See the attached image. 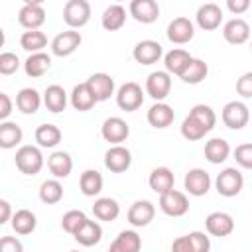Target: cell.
<instances>
[{
	"label": "cell",
	"mask_w": 252,
	"mask_h": 252,
	"mask_svg": "<svg viewBox=\"0 0 252 252\" xmlns=\"http://www.w3.org/2000/svg\"><path fill=\"white\" fill-rule=\"evenodd\" d=\"M14 161L24 175H35L43 167V154L37 146H20L16 150Z\"/></svg>",
	"instance_id": "obj_1"
},
{
	"label": "cell",
	"mask_w": 252,
	"mask_h": 252,
	"mask_svg": "<svg viewBox=\"0 0 252 252\" xmlns=\"http://www.w3.org/2000/svg\"><path fill=\"white\" fill-rule=\"evenodd\" d=\"M91 20V4L87 0H67L63 6V22L69 30L87 26Z\"/></svg>",
	"instance_id": "obj_2"
},
{
	"label": "cell",
	"mask_w": 252,
	"mask_h": 252,
	"mask_svg": "<svg viewBox=\"0 0 252 252\" xmlns=\"http://www.w3.org/2000/svg\"><path fill=\"white\" fill-rule=\"evenodd\" d=\"M217 193L222 197H236L244 187V177L236 167H224L215 179Z\"/></svg>",
	"instance_id": "obj_3"
},
{
	"label": "cell",
	"mask_w": 252,
	"mask_h": 252,
	"mask_svg": "<svg viewBox=\"0 0 252 252\" xmlns=\"http://www.w3.org/2000/svg\"><path fill=\"white\" fill-rule=\"evenodd\" d=\"M116 104L122 110H126V112L138 110L144 104V91H142V87L138 83H134V81H128V83L120 85L118 91H116Z\"/></svg>",
	"instance_id": "obj_4"
},
{
	"label": "cell",
	"mask_w": 252,
	"mask_h": 252,
	"mask_svg": "<svg viewBox=\"0 0 252 252\" xmlns=\"http://www.w3.org/2000/svg\"><path fill=\"white\" fill-rule=\"evenodd\" d=\"M220 118L226 128L230 130H242L250 120V110L242 100H230L222 106Z\"/></svg>",
	"instance_id": "obj_5"
},
{
	"label": "cell",
	"mask_w": 252,
	"mask_h": 252,
	"mask_svg": "<svg viewBox=\"0 0 252 252\" xmlns=\"http://www.w3.org/2000/svg\"><path fill=\"white\" fill-rule=\"evenodd\" d=\"M18 22L22 28H26V32L39 30L45 22V10L41 0H28L18 12Z\"/></svg>",
	"instance_id": "obj_6"
},
{
	"label": "cell",
	"mask_w": 252,
	"mask_h": 252,
	"mask_svg": "<svg viewBox=\"0 0 252 252\" xmlns=\"http://www.w3.org/2000/svg\"><path fill=\"white\" fill-rule=\"evenodd\" d=\"M81 41L83 37L77 30H65L51 39V53L57 57H69L79 49Z\"/></svg>",
	"instance_id": "obj_7"
},
{
	"label": "cell",
	"mask_w": 252,
	"mask_h": 252,
	"mask_svg": "<svg viewBox=\"0 0 252 252\" xmlns=\"http://www.w3.org/2000/svg\"><path fill=\"white\" fill-rule=\"evenodd\" d=\"M100 134L106 142H110L112 146H120L122 142H126V138L130 136V126L124 118L120 116H108L102 126H100Z\"/></svg>",
	"instance_id": "obj_8"
},
{
	"label": "cell",
	"mask_w": 252,
	"mask_h": 252,
	"mask_svg": "<svg viewBox=\"0 0 252 252\" xmlns=\"http://www.w3.org/2000/svg\"><path fill=\"white\" fill-rule=\"evenodd\" d=\"M159 209L167 217H183L189 211V199L183 191L171 189V191L159 195Z\"/></svg>",
	"instance_id": "obj_9"
},
{
	"label": "cell",
	"mask_w": 252,
	"mask_h": 252,
	"mask_svg": "<svg viewBox=\"0 0 252 252\" xmlns=\"http://www.w3.org/2000/svg\"><path fill=\"white\" fill-rule=\"evenodd\" d=\"M183 187L193 197H203L211 189V175L203 167H193L183 177Z\"/></svg>",
	"instance_id": "obj_10"
},
{
	"label": "cell",
	"mask_w": 252,
	"mask_h": 252,
	"mask_svg": "<svg viewBox=\"0 0 252 252\" xmlns=\"http://www.w3.org/2000/svg\"><path fill=\"white\" fill-rule=\"evenodd\" d=\"M195 35V26L189 18L185 16H179V18H173L169 24H167V39L175 45H185L193 39Z\"/></svg>",
	"instance_id": "obj_11"
},
{
	"label": "cell",
	"mask_w": 252,
	"mask_h": 252,
	"mask_svg": "<svg viewBox=\"0 0 252 252\" xmlns=\"http://www.w3.org/2000/svg\"><path fill=\"white\" fill-rule=\"evenodd\" d=\"M146 93L156 100L161 102L171 93V75L167 71H154L146 79Z\"/></svg>",
	"instance_id": "obj_12"
},
{
	"label": "cell",
	"mask_w": 252,
	"mask_h": 252,
	"mask_svg": "<svg viewBox=\"0 0 252 252\" xmlns=\"http://www.w3.org/2000/svg\"><path fill=\"white\" fill-rule=\"evenodd\" d=\"M161 55H163V47L156 39H142L132 49V57L140 65H154L161 59Z\"/></svg>",
	"instance_id": "obj_13"
},
{
	"label": "cell",
	"mask_w": 252,
	"mask_h": 252,
	"mask_svg": "<svg viewBox=\"0 0 252 252\" xmlns=\"http://www.w3.org/2000/svg\"><path fill=\"white\" fill-rule=\"evenodd\" d=\"M132 165V154L126 146H110L104 154V167L112 173H122Z\"/></svg>",
	"instance_id": "obj_14"
},
{
	"label": "cell",
	"mask_w": 252,
	"mask_h": 252,
	"mask_svg": "<svg viewBox=\"0 0 252 252\" xmlns=\"http://www.w3.org/2000/svg\"><path fill=\"white\" fill-rule=\"evenodd\" d=\"M205 228L211 236H228L234 230V219L224 211H215L205 219Z\"/></svg>",
	"instance_id": "obj_15"
},
{
	"label": "cell",
	"mask_w": 252,
	"mask_h": 252,
	"mask_svg": "<svg viewBox=\"0 0 252 252\" xmlns=\"http://www.w3.org/2000/svg\"><path fill=\"white\" fill-rule=\"evenodd\" d=\"M195 20H197V26L205 32H213L220 26L222 22V10L219 4L215 2H207V4H201L197 14H195Z\"/></svg>",
	"instance_id": "obj_16"
},
{
	"label": "cell",
	"mask_w": 252,
	"mask_h": 252,
	"mask_svg": "<svg viewBox=\"0 0 252 252\" xmlns=\"http://www.w3.org/2000/svg\"><path fill=\"white\" fill-rule=\"evenodd\" d=\"M128 12L140 24H154L159 18V6L156 0H132Z\"/></svg>",
	"instance_id": "obj_17"
},
{
	"label": "cell",
	"mask_w": 252,
	"mask_h": 252,
	"mask_svg": "<svg viewBox=\"0 0 252 252\" xmlns=\"http://www.w3.org/2000/svg\"><path fill=\"white\" fill-rule=\"evenodd\" d=\"M156 217V207L154 203L146 201V199H140V201H134L132 207L128 209V222L136 228H142V226H148Z\"/></svg>",
	"instance_id": "obj_18"
},
{
	"label": "cell",
	"mask_w": 252,
	"mask_h": 252,
	"mask_svg": "<svg viewBox=\"0 0 252 252\" xmlns=\"http://www.w3.org/2000/svg\"><path fill=\"white\" fill-rule=\"evenodd\" d=\"M222 37L230 45H242L250 39V26L242 18H232L222 26Z\"/></svg>",
	"instance_id": "obj_19"
},
{
	"label": "cell",
	"mask_w": 252,
	"mask_h": 252,
	"mask_svg": "<svg viewBox=\"0 0 252 252\" xmlns=\"http://www.w3.org/2000/svg\"><path fill=\"white\" fill-rule=\"evenodd\" d=\"M191 61H193V55L187 49H181V47H173L171 51H167L163 55L165 71L169 75H177V77H181L185 73V69L189 67Z\"/></svg>",
	"instance_id": "obj_20"
},
{
	"label": "cell",
	"mask_w": 252,
	"mask_h": 252,
	"mask_svg": "<svg viewBox=\"0 0 252 252\" xmlns=\"http://www.w3.org/2000/svg\"><path fill=\"white\" fill-rule=\"evenodd\" d=\"M87 85H89V89L93 91L96 102L108 100V98L114 94V79H112L108 73H93V75L87 79Z\"/></svg>",
	"instance_id": "obj_21"
},
{
	"label": "cell",
	"mask_w": 252,
	"mask_h": 252,
	"mask_svg": "<svg viewBox=\"0 0 252 252\" xmlns=\"http://www.w3.org/2000/svg\"><path fill=\"white\" fill-rule=\"evenodd\" d=\"M148 183H150V189H152L154 193L163 195V193H167V191L173 189V185H175V175H173V171H171L169 167L161 165V167L152 169V173H150V177H148Z\"/></svg>",
	"instance_id": "obj_22"
},
{
	"label": "cell",
	"mask_w": 252,
	"mask_h": 252,
	"mask_svg": "<svg viewBox=\"0 0 252 252\" xmlns=\"http://www.w3.org/2000/svg\"><path fill=\"white\" fill-rule=\"evenodd\" d=\"M146 118H148L150 126L161 130V128L171 126V122L175 120V112H173V108H171L169 104H165V102H154V104L150 106Z\"/></svg>",
	"instance_id": "obj_23"
},
{
	"label": "cell",
	"mask_w": 252,
	"mask_h": 252,
	"mask_svg": "<svg viewBox=\"0 0 252 252\" xmlns=\"http://www.w3.org/2000/svg\"><path fill=\"white\" fill-rule=\"evenodd\" d=\"M142 238L136 230H122L108 246V252H140Z\"/></svg>",
	"instance_id": "obj_24"
},
{
	"label": "cell",
	"mask_w": 252,
	"mask_h": 252,
	"mask_svg": "<svg viewBox=\"0 0 252 252\" xmlns=\"http://www.w3.org/2000/svg\"><path fill=\"white\" fill-rule=\"evenodd\" d=\"M94 104H96V98H94L93 91L89 89L87 81L73 87V91H71V106H73L75 110L87 112V110H91Z\"/></svg>",
	"instance_id": "obj_25"
},
{
	"label": "cell",
	"mask_w": 252,
	"mask_h": 252,
	"mask_svg": "<svg viewBox=\"0 0 252 252\" xmlns=\"http://www.w3.org/2000/svg\"><path fill=\"white\" fill-rule=\"evenodd\" d=\"M47 169L55 179L69 177V173L73 171V158L67 152H53L47 158Z\"/></svg>",
	"instance_id": "obj_26"
},
{
	"label": "cell",
	"mask_w": 252,
	"mask_h": 252,
	"mask_svg": "<svg viewBox=\"0 0 252 252\" xmlns=\"http://www.w3.org/2000/svg\"><path fill=\"white\" fill-rule=\"evenodd\" d=\"M41 100H43L41 94L32 87H26V89L18 91V94H16V106L24 114H35L41 106Z\"/></svg>",
	"instance_id": "obj_27"
},
{
	"label": "cell",
	"mask_w": 252,
	"mask_h": 252,
	"mask_svg": "<svg viewBox=\"0 0 252 252\" xmlns=\"http://www.w3.org/2000/svg\"><path fill=\"white\" fill-rule=\"evenodd\" d=\"M51 67V57L43 51L39 53H30V57L24 61V71L28 77L32 79H37V77H43Z\"/></svg>",
	"instance_id": "obj_28"
},
{
	"label": "cell",
	"mask_w": 252,
	"mask_h": 252,
	"mask_svg": "<svg viewBox=\"0 0 252 252\" xmlns=\"http://www.w3.org/2000/svg\"><path fill=\"white\" fill-rule=\"evenodd\" d=\"M230 156V144L224 138H211L205 144V159L211 163H222Z\"/></svg>",
	"instance_id": "obj_29"
},
{
	"label": "cell",
	"mask_w": 252,
	"mask_h": 252,
	"mask_svg": "<svg viewBox=\"0 0 252 252\" xmlns=\"http://www.w3.org/2000/svg\"><path fill=\"white\" fill-rule=\"evenodd\" d=\"M73 236H75V240H77L81 246H94V244H98L100 238H102V226H100L96 220L87 219V220L83 222V226H81Z\"/></svg>",
	"instance_id": "obj_30"
},
{
	"label": "cell",
	"mask_w": 252,
	"mask_h": 252,
	"mask_svg": "<svg viewBox=\"0 0 252 252\" xmlns=\"http://www.w3.org/2000/svg\"><path fill=\"white\" fill-rule=\"evenodd\" d=\"M100 24L106 32H116L126 24V8L122 4H110L102 16H100Z\"/></svg>",
	"instance_id": "obj_31"
},
{
	"label": "cell",
	"mask_w": 252,
	"mask_h": 252,
	"mask_svg": "<svg viewBox=\"0 0 252 252\" xmlns=\"http://www.w3.org/2000/svg\"><path fill=\"white\" fill-rule=\"evenodd\" d=\"M43 104L49 112L57 114V112H63L65 106H67V93L61 85H49L43 93Z\"/></svg>",
	"instance_id": "obj_32"
},
{
	"label": "cell",
	"mask_w": 252,
	"mask_h": 252,
	"mask_svg": "<svg viewBox=\"0 0 252 252\" xmlns=\"http://www.w3.org/2000/svg\"><path fill=\"white\" fill-rule=\"evenodd\" d=\"M10 224H12V228H14L16 234L26 236V234H32V232L35 230L37 219H35V215H33L30 209H18V211L14 213Z\"/></svg>",
	"instance_id": "obj_33"
},
{
	"label": "cell",
	"mask_w": 252,
	"mask_h": 252,
	"mask_svg": "<svg viewBox=\"0 0 252 252\" xmlns=\"http://www.w3.org/2000/svg\"><path fill=\"white\" fill-rule=\"evenodd\" d=\"M102 185H104V179L96 169H85L81 173L79 187H81V193L85 197H96L102 191Z\"/></svg>",
	"instance_id": "obj_34"
},
{
	"label": "cell",
	"mask_w": 252,
	"mask_h": 252,
	"mask_svg": "<svg viewBox=\"0 0 252 252\" xmlns=\"http://www.w3.org/2000/svg\"><path fill=\"white\" fill-rule=\"evenodd\" d=\"M93 213L98 220H104V222H112L118 219L120 215V205L110 199V197H98L93 205Z\"/></svg>",
	"instance_id": "obj_35"
},
{
	"label": "cell",
	"mask_w": 252,
	"mask_h": 252,
	"mask_svg": "<svg viewBox=\"0 0 252 252\" xmlns=\"http://www.w3.org/2000/svg\"><path fill=\"white\" fill-rule=\"evenodd\" d=\"M22 138H24V132H22L20 124L10 122V120L0 124V148L12 150L22 142Z\"/></svg>",
	"instance_id": "obj_36"
},
{
	"label": "cell",
	"mask_w": 252,
	"mask_h": 252,
	"mask_svg": "<svg viewBox=\"0 0 252 252\" xmlns=\"http://www.w3.org/2000/svg\"><path fill=\"white\" fill-rule=\"evenodd\" d=\"M33 136H35V142L39 148H55L63 138L59 126H55V124H39L35 128Z\"/></svg>",
	"instance_id": "obj_37"
},
{
	"label": "cell",
	"mask_w": 252,
	"mask_h": 252,
	"mask_svg": "<svg viewBox=\"0 0 252 252\" xmlns=\"http://www.w3.org/2000/svg\"><path fill=\"white\" fill-rule=\"evenodd\" d=\"M47 45V35L39 30H30L20 35V47L30 53H39Z\"/></svg>",
	"instance_id": "obj_38"
},
{
	"label": "cell",
	"mask_w": 252,
	"mask_h": 252,
	"mask_svg": "<svg viewBox=\"0 0 252 252\" xmlns=\"http://www.w3.org/2000/svg\"><path fill=\"white\" fill-rule=\"evenodd\" d=\"M209 75V65L203 61V59H197L193 57V61L189 63V67L185 69V73L179 77L183 83L187 85H199L201 81H205Z\"/></svg>",
	"instance_id": "obj_39"
},
{
	"label": "cell",
	"mask_w": 252,
	"mask_h": 252,
	"mask_svg": "<svg viewBox=\"0 0 252 252\" xmlns=\"http://www.w3.org/2000/svg\"><path fill=\"white\" fill-rule=\"evenodd\" d=\"M39 199L45 205H55L63 199V185L59 183V179H45L39 185Z\"/></svg>",
	"instance_id": "obj_40"
},
{
	"label": "cell",
	"mask_w": 252,
	"mask_h": 252,
	"mask_svg": "<svg viewBox=\"0 0 252 252\" xmlns=\"http://www.w3.org/2000/svg\"><path fill=\"white\" fill-rule=\"evenodd\" d=\"M205 134H209L207 128H205L203 124H199L191 114H187V116L183 118V122H181V136H183L185 140L197 142V140H203Z\"/></svg>",
	"instance_id": "obj_41"
},
{
	"label": "cell",
	"mask_w": 252,
	"mask_h": 252,
	"mask_svg": "<svg viewBox=\"0 0 252 252\" xmlns=\"http://www.w3.org/2000/svg\"><path fill=\"white\" fill-rule=\"evenodd\" d=\"M189 114H191L199 124H203V126L207 128V132H211V130L215 128V124H217V114H215V110H213L209 104H195V106L189 110Z\"/></svg>",
	"instance_id": "obj_42"
},
{
	"label": "cell",
	"mask_w": 252,
	"mask_h": 252,
	"mask_svg": "<svg viewBox=\"0 0 252 252\" xmlns=\"http://www.w3.org/2000/svg\"><path fill=\"white\" fill-rule=\"evenodd\" d=\"M85 220H87V215H85L83 211L73 209V211H67V213L61 217V226H63V230H65V232L75 234V232L83 226V222H85Z\"/></svg>",
	"instance_id": "obj_43"
},
{
	"label": "cell",
	"mask_w": 252,
	"mask_h": 252,
	"mask_svg": "<svg viewBox=\"0 0 252 252\" xmlns=\"http://www.w3.org/2000/svg\"><path fill=\"white\" fill-rule=\"evenodd\" d=\"M236 163L244 169H252V142H246V144H240L234 148L232 152Z\"/></svg>",
	"instance_id": "obj_44"
},
{
	"label": "cell",
	"mask_w": 252,
	"mask_h": 252,
	"mask_svg": "<svg viewBox=\"0 0 252 252\" xmlns=\"http://www.w3.org/2000/svg\"><path fill=\"white\" fill-rule=\"evenodd\" d=\"M18 69H20V59L16 53H12V51L0 53V73L2 75H12Z\"/></svg>",
	"instance_id": "obj_45"
},
{
	"label": "cell",
	"mask_w": 252,
	"mask_h": 252,
	"mask_svg": "<svg viewBox=\"0 0 252 252\" xmlns=\"http://www.w3.org/2000/svg\"><path fill=\"white\" fill-rule=\"evenodd\" d=\"M187 236H189V242H191V246H193V252H209V250H211V240H209V236H207L205 232L193 230V232H189Z\"/></svg>",
	"instance_id": "obj_46"
},
{
	"label": "cell",
	"mask_w": 252,
	"mask_h": 252,
	"mask_svg": "<svg viewBox=\"0 0 252 252\" xmlns=\"http://www.w3.org/2000/svg\"><path fill=\"white\" fill-rule=\"evenodd\" d=\"M236 93L242 98H252V71L240 75V79L236 81Z\"/></svg>",
	"instance_id": "obj_47"
},
{
	"label": "cell",
	"mask_w": 252,
	"mask_h": 252,
	"mask_svg": "<svg viewBox=\"0 0 252 252\" xmlns=\"http://www.w3.org/2000/svg\"><path fill=\"white\" fill-rule=\"evenodd\" d=\"M0 252H24V244L16 236H2L0 238Z\"/></svg>",
	"instance_id": "obj_48"
},
{
	"label": "cell",
	"mask_w": 252,
	"mask_h": 252,
	"mask_svg": "<svg viewBox=\"0 0 252 252\" xmlns=\"http://www.w3.org/2000/svg\"><path fill=\"white\" fill-rule=\"evenodd\" d=\"M12 106H14L12 98H10L6 93H0V120H2V122H6L8 116L12 114Z\"/></svg>",
	"instance_id": "obj_49"
},
{
	"label": "cell",
	"mask_w": 252,
	"mask_h": 252,
	"mask_svg": "<svg viewBox=\"0 0 252 252\" xmlns=\"http://www.w3.org/2000/svg\"><path fill=\"white\" fill-rule=\"evenodd\" d=\"M171 252H193V246L189 242V236L183 234V236H177L173 242H171Z\"/></svg>",
	"instance_id": "obj_50"
},
{
	"label": "cell",
	"mask_w": 252,
	"mask_h": 252,
	"mask_svg": "<svg viewBox=\"0 0 252 252\" xmlns=\"http://www.w3.org/2000/svg\"><path fill=\"white\" fill-rule=\"evenodd\" d=\"M226 8L234 16H240V14H244L250 8V0H226Z\"/></svg>",
	"instance_id": "obj_51"
},
{
	"label": "cell",
	"mask_w": 252,
	"mask_h": 252,
	"mask_svg": "<svg viewBox=\"0 0 252 252\" xmlns=\"http://www.w3.org/2000/svg\"><path fill=\"white\" fill-rule=\"evenodd\" d=\"M12 207L6 199H0V224H6L8 220H12Z\"/></svg>",
	"instance_id": "obj_52"
},
{
	"label": "cell",
	"mask_w": 252,
	"mask_h": 252,
	"mask_svg": "<svg viewBox=\"0 0 252 252\" xmlns=\"http://www.w3.org/2000/svg\"><path fill=\"white\" fill-rule=\"evenodd\" d=\"M71 252H79V250H71Z\"/></svg>",
	"instance_id": "obj_53"
},
{
	"label": "cell",
	"mask_w": 252,
	"mask_h": 252,
	"mask_svg": "<svg viewBox=\"0 0 252 252\" xmlns=\"http://www.w3.org/2000/svg\"><path fill=\"white\" fill-rule=\"evenodd\" d=\"M250 49H252V43H250Z\"/></svg>",
	"instance_id": "obj_54"
}]
</instances>
